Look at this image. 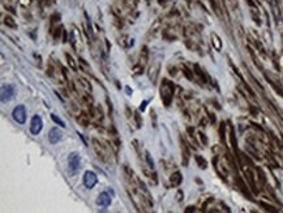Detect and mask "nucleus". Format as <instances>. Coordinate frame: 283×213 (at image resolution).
I'll return each mask as SVG.
<instances>
[{
    "instance_id": "nucleus-19",
    "label": "nucleus",
    "mask_w": 283,
    "mask_h": 213,
    "mask_svg": "<svg viewBox=\"0 0 283 213\" xmlns=\"http://www.w3.org/2000/svg\"><path fill=\"white\" fill-rule=\"evenodd\" d=\"M146 160H147V162H149L150 167L153 169V166H154V162H153V161H151V157H150V154H149V153H147V152H146Z\"/></svg>"
},
{
    "instance_id": "nucleus-1",
    "label": "nucleus",
    "mask_w": 283,
    "mask_h": 213,
    "mask_svg": "<svg viewBox=\"0 0 283 213\" xmlns=\"http://www.w3.org/2000/svg\"><path fill=\"white\" fill-rule=\"evenodd\" d=\"M160 92H162V98H163V101H165V105L170 106L171 100H172V97H174V85L171 84L170 81H167V80H163Z\"/></svg>"
},
{
    "instance_id": "nucleus-12",
    "label": "nucleus",
    "mask_w": 283,
    "mask_h": 213,
    "mask_svg": "<svg viewBox=\"0 0 283 213\" xmlns=\"http://www.w3.org/2000/svg\"><path fill=\"white\" fill-rule=\"evenodd\" d=\"M78 122L82 124V126H87V124H89V118H87V115L85 113H82V114H80V116H78Z\"/></svg>"
},
{
    "instance_id": "nucleus-5",
    "label": "nucleus",
    "mask_w": 283,
    "mask_h": 213,
    "mask_svg": "<svg viewBox=\"0 0 283 213\" xmlns=\"http://www.w3.org/2000/svg\"><path fill=\"white\" fill-rule=\"evenodd\" d=\"M42 127H43L42 118L39 115H34L32 119V123H30V132L33 135H38L42 131Z\"/></svg>"
},
{
    "instance_id": "nucleus-8",
    "label": "nucleus",
    "mask_w": 283,
    "mask_h": 213,
    "mask_svg": "<svg viewBox=\"0 0 283 213\" xmlns=\"http://www.w3.org/2000/svg\"><path fill=\"white\" fill-rule=\"evenodd\" d=\"M60 139H61V132L58 128H52L48 132V140H50L51 144H56Z\"/></svg>"
},
{
    "instance_id": "nucleus-3",
    "label": "nucleus",
    "mask_w": 283,
    "mask_h": 213,
    "mask_svg": "<svg viewBox=\"0 0 283 213\" xmlns=\"http://www.w3.org/2000/svg\"><path fill=\"white\" fill-rule=\"evenodd\" d=\"M16 95V89L13 85L8 84L1 88V102H8Z\"/></svg>"
},
{
    "instance_id": "nucleus-2",
    "label": "nucleus",
    "mask_w": 283,
    "mask_h": 213,
    "mask_svg": "<svg viewBox=\"0 0 283 213\" xmlns=\"http://www.w3.org/2000/svg\"><path fill=\"white\" fill-rule=\"evenodd\" d=\"M12 116H13V119L19 124H24L25 120H26V109H25V106H22V105L16 106V107L13 109Z\"/></svg>"
},
{
    "instance_id": "nucleus-15",
    "label": "nucleus",
    "mask_w": 283,
    "mask_h": 213,
    "mask_svg": "<svg viewBox=\"0 0 283 213\" xmlns=\"http://www.w3.org/2000/svg\"><path fill=\"white\" fill-rule=\"evenodd\" d=\"M65 56H67V60H68L69 67H71L72 69H76V68H77V66H76V63H74V62H73V58H72V56L69 55V54H67Z\"/></svg>"
},
{
    "instance_id": "nucleus-7",
    "label": "nucleus",
    "mask_w": 283,
    "mask_h": 213,
    "mask_svg": "<svg viewBox=\"0 0 283 213\" xmlns=\"http://www.w3.org/2000/svg\"><path fill=\"white\" fill-rule=\"evenodd\" d=\"M97 204L99 205V207H103V208L110 207L111 196L107 194V192H102V194H99V196H98V199H97Z\"/></svg>"
},
{
    "instance_id": "nucleus-17",
    "label": "nucleus",
    "mask_w": 283,
    "mask_h": 213,
    "mask_svg": "<svg viewBox=\"0 0 283 213\" xmlns=\"http://www.w3.org/2000/svg\"><path fill=\"white\" fill-rule=\"evenodd\" d=\"M51 118H52V120H54V122H56V123H58L60 127H63V128H64V127H65V124H64V122L61 120V119H59L56 115H51Z\"/></svg>"
},
{
    "instance_id": "nucleus-11",
    "label": "nucleus",
    "mask_w": 283,
    "mask_h": 213,
    "mask_svg": "<svg viewBox=\"0 0 283 213\" xmlns=\"http://www.w3.org/2000/svg\"><path fill=\"white\" fill-rule=\"evenodd\" d=\"M4 24H6L7 26H9V28H13V29H14V28H17V24L13 21V19H12L11 16H7L6 19H4Z\"/></svg>"
},
{
    "instance_id": "nucleus-18",
    "label": "nucleus",
    "mask_w": 283,
    "mask_h": 213,
    "mask_svg": "<svg viewBox=\"0 0 283 213\" xmlns=\"http://www.w3.org/2000/svg\"><path fill=\"white\" fill-rule=\"evenodd\" d=\"M134 118H136V120H137V127H140L142 124L141 118H140V114L138 113H134Z\"/></svg>"
},
{
    "instance_id": "nucleus-9",
    "label": "nucleus",
    "mask_w": 283,
    "mask_h": 213,
    "mask_svg": "<svg viewBox=\"0 0 283 213\" xmlns=\"http://www.w3.org/2000/svg\"><path fill=\"white\" fill-rule=\"evenodd\" d=\"M158 71H159V63H157L154 67H150V69H149V79L151 80L153 82L157 81V79H158Z\"/></svg>"
},
{
    "instance_id": "nucleus-4",
    "label": "nucleus",
    "mask_w": 283,
    "mask_h": 213,
    "mask_svg": "<svg viewBox=\"0 0 283 213\" xmlns=\"http://www.w3.org/2000/svg\"><path fill=\"white\" fill-rule=\"evenodd\" d=\"M80 163H81V160H80V156L77 154L76 152L71 153L68 157V165H69V170L72 173H76L77 170L80 169Z\"/></svg>"
},
{
    "instance_id": "nucleus-10",
    "label": "nucleus",
    "mask_w": 283,
    "mask_h": 213,
    "mask_svg": "<svg viewBox=\"0 0 283 213\" xmlns=\"http://www.w3.org/2000/svg\"><path fill=\"white\" fill-rule=\"evenodd\" d=\"M181 180H183V178H181V174L179 173V171L174 173L172 175H171V178H170V182H171L172 186H179V184L181 183Z\"/></svg>"
},
{
    "instance_id": "nucleus-6",
    "label": "nucleus",
    "mask_w": 283,
    "mask_h": 213,
    "mask_svg": "<svg viewBox=\"0 0 283 213\" xmlns=\"http://www.w3.org/2000/svg\"><path fill=\"white\" fill-rule=\"evenodd\" d=\"M97 182H98V178L94 171H86L84 174V184L86 188H93L97 184Z\"/></svg>"
},
{
    "instance_id": "nucleus-14",
    "label": "nucleus",
    "mask_w": 283,
    "mask_h": 213,
    "mask_svg": "<svg viewBox=\"0 0 283 213\" xmlns=\"http://www.w3.org/2000/svg\"><path fill=\"white\" fill-rule=\"evenodd\" d=\"M196 161H197V163H198V166L201 169H206L207 163H206V161H205L202 157H200V156H196Z\"/></svg>"
},
{
    "instance_id": "nucleus-20",
    "label": "nucleus",
    "mask_w": 283,
    "mask_h": 213,
    "mask_svg": "<svg viewBox=\"0 0 283 213\" xmlns=\"http://www.w3.org/2000/svg\"><path fill=\"white\" fill-rule=\"evenodd\" d=\"M184 73H185V76L188 77V79H192V76H191V73H189V71L187 68H184Z\"/></svg>"
},
{
    "instance_id": "nucleus-16",
    "label": "nucleus",
    "mask_w": 283,
    "mask_h": 213,
    "mask_svg": "<svg viewBox=\"0 0 283 213\" xmlns=\"http://www.w3.org/2000/svg\"><path fill=\"white\" fill-rule=\"evenodd\" d=\"M213 43H214V46L217 47V50H220V47H222V45H220L219 42V38L217 37V35H213Z\"/></svg>"
},
{
    "instance_id": "nucleus-21",
    "label": "nucleus",
    "mask_w": 283,
    "mask_h": 213,
    "mask_svg": "<svg viewBox=\"0 0 283 213\" xmlns=\"http://www.w3.org/2000/svg\"><path fill=\"white\" fill-rule=\"evenodd\" d=\"M146 105H147V101H144V102H142V105H141V107H140V109H141V110L144 111V110H145V107H146Z\"/></svg>"
},
{
    "instance_id": "nucleus-13",
    "label": "nucleus",
    "mask_w": 283,
    "mask_h": 213,
    "mask_svg": "<svg viewBox=\"0 0 283 213\" xmlns=\"http://www.w3.org/2000/svg\"><path fill=\"white\" fill-rule=\"evenodd\" d=\"M141 51H142V53H141V62H140V64H142V66H144V64L147 62V48L144 47Z\"/></svg>"
}]
</instances>
